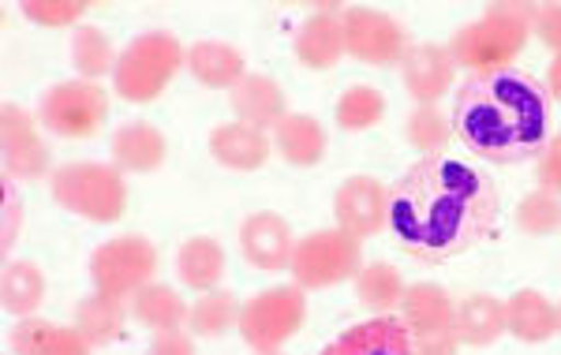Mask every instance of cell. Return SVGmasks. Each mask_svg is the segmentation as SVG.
<instances>
[{"label": "cell", "mask_w": 561, "mask_h": 355, "mask_svg": "<svg viewBox=\"0 0 561 355\" xmlns=\"http://www.w3.org/2000/svg\"><path fill=\"white\" fill-rule=\"evenodd\" d=\"M502 214L494 176L460 153H427L389 187L386 232L412 259L438 266L486 240Z\"/></svg>", "instance_id": "6da1fadb"}, {"label": "cell", "mask_w": 561, "mask_h": 355, "mask_svg": "<svg viewBox=\"0 0 561 355\" xmlns=\"http://www.w3.org/2000/svg\"><path fill=\"white\" fill-rule=\"evenodd\" d=\"M454 135L472 158L520 165L554 139V98L524 68L468 76L454 98Z\"/></svg>", "instance_id": "7a4b0ae2"}, {"label": "cell", "mask_w": 561, "mask_h": 355, "mask_svg": "<svg viewBox=\"0 0 561 355\" xmlns=\"http://www.w3.org/2000/svg\"><path fill=\"white\" fill-rule=\"evenodd\" d=\"M531 20H536V4H491L483 20L460 26L446 49L468 76L513 68L531 38Z\"/></svg>", "instance_id": "3957f363"}, {"label": "cell", "mask_w": 561, "mask_h": 355, "mask_svg": "<svg viewBox=\"0 0 561 355\" xmlns=\"http://www.w3.org/2000/svg\"><path fill=\"white\" fill-rule=\"evenodd\" d=\"M49 195L60 209L94 225L121 221L124 209H128L124 172L116 165H102V161H68V165H57L49 176Z\"/></svg>", "instance_id": "277c9868"}, {"label": "cell", "mask_w": 561, "mask_h": 355, "mask_svg": "<svg viewBox=\"0 0 561 355\" xmlns=\"http://www.w3.org/2000/svg\"><path fill=\"white\" fill-rule=\"evenodd\" d=\"M180 68H187V49L173 34L165 31L139 34V38L124 45L121 60H116L113 90L124 102L147 105L153 98L165 94V87L180 76Z\"/></svg>", "instance_id": "5b68a950"}, {"label": "cell", "mask_w": 561, "mask_h": 355, "mask_svg": "<svg viewBox=\"0 0 561 355\" xmlns=\"http://www.w3.org/2000/svg\"><path fill=\"white\" fill-rule=\"evenodd\" d=\"M288 270H293V285H300L304 293L345 285V280H356V273L364 270V240L341 229L307 232L304 240H296Z\"/></svg>", "instance_id": "8992f818"}, {"label": "cell", "mask_w": 561, "mask_h": 355, "mask_svg": "<svg viewBox=\"0 0 561 355\" xmlns=\"http://www.w3.org/2000/svg\"><path fill=\"white\" fill-rule=\"evenodd\" d=\"M307 318V296L300 285H274L262 288L243 304L240 336L251 352H277L285 341L300 333Z\"/></svg>", "instance_id": "52a82bcc"}, {"label": "cell", "mask_w": 561, "mask_h": 355, "mask_svg": "<svg viewBox=\"0 0 561 355\" xmlns=\"http://www.w3.org/2000/svg\"><path fill=\"white\" fill-rule=\"evenodd\" d=\"M401 322L409 325L412 355H457V304L442 285L420 280V285L404 288Z\"/></svg>", "instance_id": "ba28073f"}, {"label": "cell", "mask_w": 561, "mask_h": 355, "mask_svg": "<svg viewBox=\"0 0 561 355\" xmlns=\"http://www.w3.org/2000/svg\"><path fill=\"white\" fill-rule=\"evenodd\" d=\"M153 273H158V248L147 236H113L90 254L94 293L113 299H131L139 288L153 285Z\"/></svg>", "instance_id": "9c48e42d"}, {"label": "cell", "mask_w": 561, "mask_h": 355, "mask_svg": "<svg viewBox=\"0 0 561 355\" xmlns=\"http://www.w3.org/2000/svg\"><path fill=\"white\" fill-rule=\"evenodd\" d=\"M108 121V94L105 87L87 79H68L42 94L38 124L60 139H94Z\"/></svg>", "instance_id": "30bf717a"}, {"label": "cell", "mask_w": 561, "mask_h": 355, "mask_svg": "<svg viewBox=\"0 0 561 355\" xmlns=\"http://www.w3.org/2000/svg\"><path fill=\"white\" fill-rule=\"evenodd\" d=\"M345 49L348 57L364 60L370 68H393V64L409 57L412 42L393 15L356 4L345 8Z\"/></svg>", "instance_id": "8fae6325"}, {"label": "cell", "mask_w": 561, "mask_h": 355, "mask_svg": "<svg viewBox=\"0 0 561 355\" xmlns=\"http://www.w3.org/2000/svg\"><path fill=\"white\" fill-rule=\"evenodd\" d=\"M0 161H4V180H42L53 176L49 147H45L38 121L23 105H0Z\"/></svg>", "instance_id": "7c38bea8"}, {"label": "cell", "mask_w": 561, "mask_h": 355, "mask_svg": "<svg viewBox=\"0 0 561 355\" xmlns=\"http://www.w3.org/2000/svg\"><path fill=\"white\" fill-rule=\"evenodd\" d=\"M386 209H389V187L378 184L375 176H348L333 195V217L337 229L367 240L386 229Z\"/></svg>", "instance_id": "4fadbf2b"}, {"label": "cell", "mask_w": 561, "mask_h": 355, "mask_svg": "<svg viewBox=\"0 0 561 355\" xmlns=\"http://www.w3.org/2000/svg\"><path fill=\"white\" fill-rule=\"evenodd\" d=\"M293 49H296V60L311 71L337 68V64L348 57V49H345V8H337V4L314 8V12L300 23V31H296Z\"/></svg>", "instance_id": "5bb4252c"}, {"label": "cell", "mask_w": 561, "mask_h": 355, "mask_svg": "<svg viewBox=\"0 0 561 355\" xmlns=\"http://www.w3.org/2000/svg\"><path fill=\"white\" fill-rule=\"evenodd\" d=\"M293 251H296L293 225L280 214H274V209H259V214H251L248 221L240 225V254L248 266L266 270V273L288 270Z\"/></svg>", "instance_id": "9a60e30c"}, {"label": "cell", "mask_w": 561, "mask_h": 355, "mask_svg": "<svg viewBox=\"0 0 561 355\" xmlns=\"http://www.w3.org/2000/svg\"><path fill=\"white\" fill-rule=\"evenodd\" d=\"M401 79L404 90L415 98L420 105H438L442 94L454 87L457 79V64L449 57L446 45H412L409 57L401 60Z\"/></svg>", "instance_id": "2e32d148"}, {"label": "cell", "mask_w": 561, "mask_h": 355, "mask_svg": "<svg viewBox=\"0 0 561 355\" xmlns=\"http://www.w3.org/2000/svg\"><path fill=\"white\" fill-rule=\"evenodd\" d=\"M319 355H412V336L401 318L375 314L330 341Z\"/></svg>", "instance_id": "e0dca14e"}, {"label": "cell", "mask_w": 561, "mask_h": 355, "mask_svg": "<svg viewBox=\"0 0 561 355\" xmlns=\"http://www.w3.org/2000/svg\"><path fill=\"white\" fill-rule=\"evenodd\" d=\"M270 153H274L270 131H259L251 124L229 121L210 131V158L232 172H259L270 161Z\"/></svg>", "instance_id": "ac0fdd59"}, {"label": "cell", "mask_w": 561, "mask_h": 355, "mask_svg": "<svg viewBox=\"0 0 561 355\" xmlns=\"http://www.w3.org/2000/svg\"><path fill=\"white\" fill-rule=\"evenodd\" d=\"M229 102H232L237 121L259 127V131H274L288 116L285 90L277 87V79L262 76V71H248V76L229 90Z\"/></svg>", "instance_id": "d6986e66"}, {"label": "cell", "mask_w": 561, "mask_h": 355, "mask_svg": "<svg viewBox=\"0 0 561 355\" xmlns=\"http://www.w3.org/2000/svg\"><path fill=\"white\" fill-rule=\"evenodd\" d=\"M108 153H113V165L121 172H135V176H142V172H158L161 165H165L169 142L153 124L131 121V124H121L113 131Z\"/></svg>", "instance_id": "ffe728a7"}, {"label": "cell", "mask_w": 561, "mask_h": 355, "mask_svg": "<svg viewBox=\"0 0 561 355\" xmlns=\"http://www.w3.org/2000/svg\"><path fill=\"white\" fill-rule=\"evenodd\" d=\"M270 139H274L277 158L288 161L293 169H314L325 158V147H330L325 127L314 121L311 113H288L285 121L270 131Z\"/></svg>", "instance_id": "44dd1931"}, {"label": "cell", "mask_w": 561, "mask_h": 355, "mask_svg": "<svg viewBox=\"0 0 561 355\" xmlns=\"http://www.w3.org/2000/svg\"><path fill=\"white\" fill-rule=\"evenodd\" d=\"M505 333L520 344H547L558 333V307L539 288H520L505 299Z\"/></svg>", "instance_id": "7402d4cb"}, {"label": "cell", "mask_w": 561, "mask_h": 355, "mask_svg": "<svg viewBox=\"0 0 561 355\" xmlns=\"http://www.w3.org/2000/svg\"><path fill=\"white\" fill-rule=\"evenodd\" d=\"M187 71L195 76V83L210 90H232L248 76V60L229 42H195L187 49Z\"/></svg>", "instance_id": "603a6c76"}, {"label": "cell", "mask_w": 561, "mask_h": 355, "mask_svg": "<svg viewBox=\"0 0 561 355\" xmlns=\"http://www.w3.org/2000/svg\"><path fill=\"white\" fill-rule=\"evenodd\" d=\"M15 355H90L87 336L76 325H53L45 318H20L12 330Z\"/></svg>", "instance_id": "cb8c5ba5"}, {"label": "cell", "mask_w": 561, "mask_h": 355, "mask_svg": "<svg viewBox=\"0 0 561 355\" xmlns=\"http://www.w3.org/2000/svg\"><path fill=\"white\" fill-rule=\"evenodd\" d=\"M225 248L214 236H192V240L180 243L176 251V273L192 293H214L225 277Z\"/></svg>", "instance_id": "d4e9b609"}, {"label": "cell", "mask_w": 561, "mask_h": 355, "mask_svg": "<svg viewBox=\"0 0 561 355\" xmlns=\"http://www.w3.org/2000/svg\"><path fill=\"white\" fill-rule=\"evenodd\" d=\"M457 333L468 348H491L505 333V304L491 293H472L457 304Z\"/></svg>", "instance_id": "484cf974"}, {"label": "cell", "mask_w": 561, "mask_h": 355, "mask_svg": "<svg viewBox=\"0 0 561 355\" xmlns=\"http://www.w3.org/2000/svg\"><path fill=\"white\" fill-rule=\"evenodd\" d=\"M131 318L139 325H147L153 333H165V330H187V314H192V307H187V299L176 293L173 285H147L139 288V293L131 296Z\"/></svg>", "instance_id": "4316f807"}, {"label": "cell", "mask_w": 561, "mask_h": 355, "mask_svg": "<svg viewBox=\"0 0 561 355\" xmlns=\"http://www.w3.org/2000/svg\"><path fill=\"white\" fill-rule=\"evenodd\" d=\"M0 304L15 318H34L45 304V273L31 259H8L4 277H0Z\"/></svg>", "instance_id": "83f0119b"}, {"label": "cell", "mask_w": 561, "mask_h": 355, "mask_svg": "<svg viewBox=\"0 0 561 355\" xmlns=\"http://www.w3.org/2000/svg\"><path fill=\"white\" fill-rule=\"evenodd\" d=\"M128 314L131 311L124 307V299L94 293V296H87L76 304V330L87 336L90 348H105V344L121 341Z\"/></svg>", "instance_id": "f1b7e54d"}, {"label": "cell", "mask_w": 561, "mask_h": 355, "mask_svg": "<svg viewBox=\"0 0 561 355\" xmlns=\"http://www.w3.org/2000/svg\"><path fill=\"white\" fill-rule=\"evenodd\" d=\"M240 311L243 304L225 288H214V293H203L192 304V314H187V333L203 336V341H217L229 330H240Z\"/></svg>", "instance_id": "f546056e"}, {"label": "cell", "mask_w": 561, "mask_h": 355, "mask_svg": "<svg viewBox=\"0 0 561 355\" xmlns=\"http://www.w3.org/2000/svg\"><path fill=\"white\" fill-rule=\"evenodd\" d=\"M404 288H409L404 277L397 273V266H389V262H364V270L356 273L359 304L375 314H389L393 307H401Z\"/></svg>", "instance_id": "4dcf8cb0"}, {"label": "cell", "mask_w": 561, "mask_h": 355, "mask_svg": "<svg viewBox=\"0 0 561 355\" xmlns=\"http://www.w3.org/2000/svg\"><path fill=\"white\" fill-rule=\"evenodd\" d=\"M116 60H121V53L113 49L105 31H98V26H79L76 38H71V68L79 71V79L98 83L102 76H113Z\"/></svg>", "instance_id": "1f68e13d"}, {"label": "cell", "mask_w": 561, "mask_h": 355, "mask_svg": "<svg viewBox=\"0 0 561 355\" xmlns=\"http://www.w3.org/2000/svg\"><path fill=\"white\" fill-rule=\"evenodd\" d=\"M333 116H337V127H345V131H367V127H375L386 116L382 90L364 87V83L348 87L345 94L337 98V108H333Z\"/></svg>", "instance_id": "d6a6232c"}, {"label": "cell", "mask_w": 561, "mask_h": 355, "mask_svg": "<svg viewBox=\"0 0 561 355\" xmlns=\"http://www.w3.org/2000/svg\"><path fill=\"white\" fill-rule=\"evenodd\" d=\"M404 135H409L412 147L427 150V153H446L449 142L457 139L454 135V121L442 113L438 105H420L412 108L409 124H404Z\"/></svg>", "instance_id": "836d02e7"}, {"label": "cell", "mask_w": 561, "mask_h": 355, "mask_svg": "<svg viewBox=\"0 0 561 355\" xmlns=\"http://www.w3.org/2000/svg\"><path fill=\"white\" fill-rule=\"evenodd\" d=\"M517 229L524 236H554L561 232V195L554 191H528L517 203Z\"/></svg>", "instance_id": "e575fe53"}, {"label": "cell", "mask_w": 561, "mask_h": 355, "mask_svg": "<svg viewBox=\"0 0 561 355\" xmlns=\"http://www.w3.org/2000/svg\"><path fill=\"white\" fill-rule=\"evenodd\" d=\"M83 0H23V15L34 26H45V31H60V26H76L83 23L87 15Z\"/></svg>", "instance_id": "d590c367"}, {"label": "cell", "mask_w": 561, "mask_h": 355, "mask_svg": "<svg viewBox=\"0 0 561 355\" xmlns=\"http://www.w3.org/2000/svg\"><path fill=\"white\" fill-rule=\"evenodd\" d=\"M531 34H536V38L547 45L554 57H561V4H536Z\"/></svg>", "instance_id": "8d00e7d4"}, {"label": "cell", "mask_w": 561, "mask_h": 355, "mask_svg": "<svg viewBox=\"0 0 561 355\" xmlns=\"http://www.w3.org/2000/svg\"><path fill=\"white\" fill-rule=\"evenodd\" d=\"M536 176L542 191L561 195V135H554V139L547 142V150L536 158Z\"/></svg>", "instance_id": "74e56055"}, {"label": "cell", "mask_w": 561, "mask_h": 355, "mask_svg": "<svg viewBox=\"0 0 561 355\" xmlns=\"http://www.w3.org/2000/svg\"><path fill=\"white\" fill-rule=\"evenodd\" d=\"M150 355H195V336L187 330H165L153 333Z\"/></svg>", "instance_id": "f35d334b"}, {"label": "cell", "mask_w": 561, "mask_h": 355, "mask_svg": "<svg viewBox=\"0 0 561 355\" xmlns=\"http://www.w3.org/2000/svg\"><path fill=\"white\" fill-rule=\"evenodd\" d=\"M20 225H23V206H20V198H15V184L4 180V251L15 243Z\"/></svg>", "instance_id": "ab89813d"}, {"label": "cell", "mask_w": 561, "mask_h": 355, "mask_svg": "<svg viewBox=\"0 0 561 355\" xmlns=\"http://www.w3.org/2000/svg\"><path fill=\"white\" fill-rule=\"evenodd\" d=\"M547 94L554 98V102H561V57H554L550 60V68H547Z\"/></svg>", "instance_id": "60d3db41"}, {"label": "cell", "mask_w": 561, "mask_h": 355, "mask_svg": "<svg viewBox=\"0 0 561 355\" xmlns=\"http://www.w3.org/2000/svg\"><path fill=\"white\" fill-rule=\"evenodd\" d=\"M558 333H561V304H558Z\"/></svg>", "instance_id": "b9f144b4"}, {"label": "cell", "mask_w": 561, "mask_h": 355, "mask_svg": "<svg viewBox=\"0 0 561 355\" xmlns=\"http://www.w3.org/2000/svg\"><path fill=\"white\" fill-rule=\"evenodd\" d=\"M255 355H277V352H255Z\"/></svg>", "instance_id": "7bdbcfd3"}]
</instances>
